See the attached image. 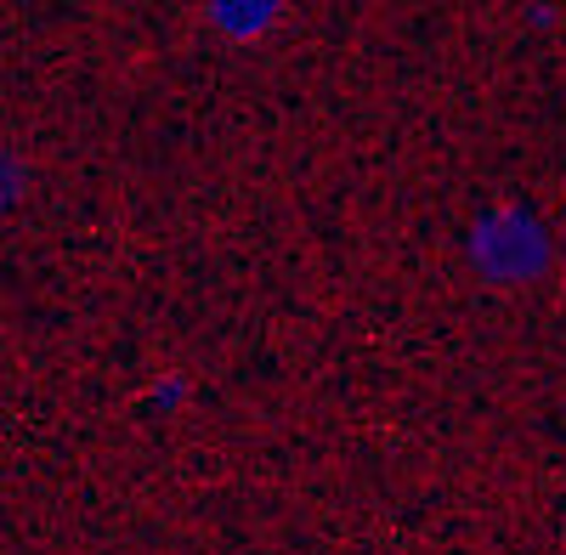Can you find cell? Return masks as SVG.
Listing matches in <instances>:
<instances>
[{
	"label": "cell",
	"instance_id": "cell-1",
	"mask_svg": "<svg viewBox=\"0 0 566 555\" xmlns=\"http://www.w3.org/2000/svg\"><path fill=\"white\" fill-rule=\"evenodd\" d=\"M549 255H555V244L527 205L482 210L476 227H470V239H464L470 272L488 278V284H533V278H544Z\"/></svg>",
	"mask_w": 566,
	"mask_h": 555
},
{
	"label": "cell",
	"instance_id": "cell-2",
	"mask_svg": "<svg viewBox=\"0 0 566 555\" xmlns=\"http://www.w3.org/2000/svg\"><path fill=\"white\" fill-rule=\"evenodd\" d=\"M205 18H210L227 40H255V34H266L283 12L272 7V0H210Z\"/></svg>",
	"mask_w": 566,
	"mask_h": 555
},
{
	"label": "cell",
	"instance_id": "cell-3",
	"mask_svg": "<svg viewBox=\"0 0 566 555\" xmlns=\"http://www.w3.org/2000/svg\"><path fill=\"white\" fill-rule=\"evenodd\" d=\"M0 188H7V210L23 205V193H29V165H23L18 154H7V165H0Z\"/></svg>",
	"mask_w": 566,
	"mask_h": 555
},
{
	"label": "cell",
	"instance_id": "cell-4",
	"mask_svg": "<svg viewBox=\"0 0 566 555\" xmlns=\"http://www.w3.org/2000/svg\"><path fill=\"white\" fill-rule=\"evenodd\" d=\"M187 397V386H181V375H165L159 386H154V408H176Z\"/></svg>",
	"mask_w": 566,
	"mask_h": 555
}]
</instances>
